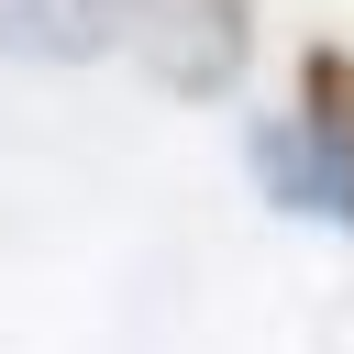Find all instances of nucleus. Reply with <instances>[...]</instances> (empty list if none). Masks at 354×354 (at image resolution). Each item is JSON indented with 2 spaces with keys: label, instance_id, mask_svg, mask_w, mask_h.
Here are the masks:
<instances>
[{
  "label": "nucleus",
  "instance_id": "obj_1",
  "mask_svg": "<svg viewBox=\"0 0 354 354\" xmlns=\"http://www.w3.org/2000/svg\"><path fill=\"white\" fill-rule=\"evenodd\" d=\"M299 100H310V122H321V144L354 166V55L343 44H321L310 66H299Z\"/></svg>",
  "mask_w": 354,
  "mask_h": 354
}]
</instances>
